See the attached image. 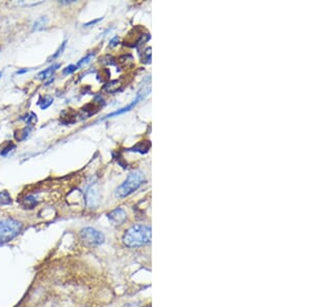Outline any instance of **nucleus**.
<instances>
[{
    "label": "nucleus",
    "mask_w": 310,
    "mask_h": 307,
    "mask_svg": "<svg viewBox=\"0 0 310 307\" xmlns=\"http://www.w3.org/2000/svg\"><path fill=\"white\" fill-rule=\"evenodd\" d=\"M122 241L130 249L144 247L151 242V228L146 225H134L124 233Z\"/></svg>",
    "instance_id": "obj_1"
},
{
    "label": "nucleus",
    "mask_w": 310,
    "mask_h": 307,
    "mask_svg": "<svg viewBox=\"0 0 310 307\" xmlns=\"http://www.w3.org/2000/svg\"><path fill=\"white\" fill-rule=\"evenodd\" d=\"M146 181L145 175L141 171H134L132 172L127 180L124 181L120 187L115 192V196L119 199L127 198L136 191H138L142 186L143 183Z\"/></svg>",
    "instance_id": "obj_2"
},
{
    "label": "nucleus",
    "mask_w": 310,
    "mask_h": 307,
    "mask_svg": "<svg viewBox=\"0 0 310 307\" xmlns=\"http://www.w3.org/2000/svg\"><path fill=\"white\" fill-rule=\"evenodd\" d=\"M23 229V224L14 219L0 220V243H6L16 238Z\"/></svg>",
    "instance_id": "obj_3"
},
{
    "label": "nucleus",
    "mask_w": 310,
    "mask_h": 307,
    "mask_svg": "<svg viewBox=\"0 0 310 307\" xmlns=\"http://www.w3.org/2000/svg\"><path fill=\"white\" fill-rule=\"evenodd\" d=\"M80 238L86 245H89V247H98V245H102L106 239L105 235L102 232L91 227L84 228L80 232Z\"/></svg>",
    "instance_id": "obj_4"
},
{
    "label": "nucleus",
    "mask_w": 310,
    "mask_h": 307,
    "mask_svg": "<svg viewBox=\"0 0 310 307\" xmlns=\"http://www.w3.org/2000/svg\"><path fill=\"white\" fill-rule=\"evenodd\" d=\"M108 219L113 226H122L128 220L127 211L123 208H116L108 214Z\"/></svg>",
    "instance_id": "obj_5"
},
{
    "label": "nucleus",
    "mask_w": 310,
    "mask_h": 307,
    "mask_svg": "<svg viewBox=\"0 0 310 307\" xmlns=\"http://www.w3.org/2000/svg\"><path fill=\"white\" fill-rule=\"evenodd\" d=\"M149 91H150V88L148 87L147 89H143V90H140L139 92H138V96H137V98H136V100H134V102L132 103V104H130L129 106H127V107H124V108H122L121 110H118V111H116V112H113V113H111V114H109V115H107L106 116V118H110V117H114V116H117V115H120V114H123V113H126V112H129L130 110H132L135 106H137L148 94H149Z\"/></svg>",
    "instance_id": "obj_6"
},
{
    "label": "nucleus",
    "mask_w": 310,
    "mask_h": 307,
    "mask_svg": "<svg viewBox=\"0 0 310 307\" xmlns=\"http://www.w3.org/2000/svg\"><path fill=\"white\" fill-rule=\"evenodd\" d=\"M85 200H86V205L89 208H96L100 204V191L97 186L90 187L85 195Z\"/></svg>",
    "instance_id": "obj_7"
},
{
    "label": "nucleus",
    "mask_w": 310,
    "mask_h": 307,
    "mask_svg": "<svg viewBox=\"0 0 310 307\" xmlns=\"http://www.w3.org/2000/svg\"><path fill=\"white\" fill-rule=\"evenodd\" d=\"M58 68H60V65H59V64L54 65V66H52V67H50V68H48V69L42 71L40 74H38V77H37V78H38L39 80H46V79L52 77V76L54 75V73L58 70Z\"/></svg>",
    "instance_id": "obj_8"
},
{
    "label": "nucleus",
    "mask_w": 310,
    "mask_h": 307,
    "mask_svg": "<svg viewBox=\"0 0 310 307\" xmlns=\"http://www.w3.org/2000/svg\"><path fill=\"white\" fill-rule=\"evenodd\" d=\"M12 202H13L12 197L9 194V192L4 191V192L0 193V207L6 206V205H10V204H12Z\"/></svg>",
    "instance_id": "obj_9"
},
{
    "label": "nucleus",
    "mask_w": 310,
    "mask_h": 307,
    "mask_svg": "<svg viewBox=\"0 0 310 307\" xmlns=\"http://www.w3.org/2000/svg\"><path fill=\"white\" fill-rule=\"evenodd\" d=\"M37 200L34 196H27L23 201V206L27 209H33L37 205Z\"/></svg>",
    "instance_id": "obj_10"
},
{
    "label": "nucleus",
    "mask_w": 310,
    "mask_h": 307,
    "mask_svg": "<svg viewBox=\"0 0 310 307\" xmlns=\"http://www.w3.org/2000/svg\"><path fill=\"white\" fill-rule=\"evenodd\" d=\"M47 24V18L46 17H42L40 19H38L35 23H34V32L36 30H42Z\"/></svg>",
    "instance_id": "obj_11"
},
{
    "label": "nucleus",
    "mask_w": 310,
    "mask_h": 307,
    "mask_svg": "<svg viewBox=\"0 0 310 307\" xmlns=\"http://www.w3.org/2000/svg\"><path fill=\"white\" fill-rule=\"evenodd\" d=\"M119 86H120V83L118 81H114V82L107 84L105 86V90H107L109 94H114V92H116L118 90Z\"/></svg>",
    "instance_id": "obj_12"
},
{
    "label": "nucleus",
    "mask_w": 310,
    "mask_h": 307,
    "mask_svg": "<svg viewBox=\"0 0 310 307\" xmlns=\"http://www.w3.org/2000/svg\"><path fill=\"white\" fill-rule=\"evenodd\" d=\"M95 57V54H89V55H87L86 57H84V58H82L79 63L77 64V65H75L76 66V68H77V70L78 69H80L81 67H83V66H85V65H87L88 63H90V60Z\"/></svg>",
    "instance_id": "obj_13"
},
{
    "label": "nucleus",
    "mask_w": 310,
    "mask_h": 307,
    "mask_svg": "<svg viewBox=\"0 0 310 307\" xmlns=\"http://www.w3.org/2000/svg\"><path fill=\"white\" fill-rule=\"evenodd\" d=\"M52 104H53V99L50 98V97H45L44 100H43V101H40V103H39V105L41 106V108H42L43 110L49 108Z\"/></svg>",
    "instance_id": "obj_14"
},
{
    "label": "nucleus",
    "mask_w": 310,
    "mask_h": 307,
    "mask_svg": "<svg viewBox=\"0 0 310 307\" xmlns=\"http://www.w3.org/2000/svg\"><path fill=\"white\" fill-rule=\"evenodd\" d=\"M66 46H67V41H65L64 43L61 44V46L59 47V49L57 50V52L50 58V60H54V59H56V58H58L61 54H62V52H64V50L66 49Z\"/></svg>",
    "instance_id": "obj_15"
},
{
    "label": "nucleus",
    "mask_w": 310,
    "mask_h": 307,
    "mask_svg": "<svg viewBox=\"0 0 310 307\" xmlns=\"http://www.w3.org/2000/svg\"><path fill=\"white\" fill-rule=\"evenodd\" d=\"M145 59H147L146 60V64L150 63V59H151V49L150 48H148L146 51H144V55H143V59L142 60L145 61Z\"/></svg>",
    "instance_id": "obj_16"
},
{
    "label": "nucleus",
    "mask_w": 310,
    "mask_h": 307,
    "mask_svg": "<svg viewBox=\"0 0 310 307\" xmlns=\"http://www.w3.org/2000/svg\"><path fill=\"white\" fill-rule=\"evenodd\" d=\"M75 71H77V68H76L75 65H73V66H70V67L66 68V69L64 70V72H62V74H64V75H70V74L74 73Z\"/></svg>",
    "instance_id": "obj_17"
},
{
    "label": "nucleus",
    "mask_w": 310,
    "mask_h": 307,
    "mask_svg": "<svg viewBox=\"0 0 310 307\" xmlns=\"http://www.w3.org/2000/svg\"><path fill=\"white\" fill-rule=\"evenodd\" d=\"M14 147H15V146H14L13 144H9V146H8L7 148H5V149L2 151V156H6L7 153H8V152H10V151H11V149H12V148H14Z\"/></svg>",
    "instance_id": "obj_18"
},
{
    "label": "nucleus",
    "mask_w": 310,
    "mask_h": 307,
    "mask_svg": "<svg viewBox=\"0 0 310 307\" xmlns=\"http://www.w3.org/2000/svg\"><path fill=\"white\" fill-rule=\"evenodd\" d=\"M102 19H98V20H96V21H91V22H89V23H87V24H85L84 26L85 27H88V26H90V25H95V24H97L98 22H100Z\"/></svg>",
    "instance_id": "obj_19"
},
{
    "label": "nucleus",
    "mask_w": 310,
    "mask_h": 307,
    "mask_svg": "<svg viewBox=\"0 0 310 307\" xmlns=\"http://www.w3.org/2000/svg\"><path fill=\"white\" fill-rule=\"evenodd\" d=\"M116 41H118V38H115V39H114V40H113V41H112V42H111V44H110V46H112V47H113V46H116V45H117V44H116V43H115V42H116Z\"/></svg>",
    "instance_id": "obj_20"
},
{
    "label": "nucleus",
    "mask_w": 310,
    "mask_h": 307,
    "mask_svg": "<svg viewBox=\"0 0 310 307\" xmlns=\"http://www.w3.org/2000/svg\"><path fill=\"white\" fill-rule=\"evenodd\" d=\"M27 72H28V70H21V71H18L17 74L21 75V74H24V73H27Z\"/></svg>",
    "instance_id": "obj_21"
}]
</instances>
